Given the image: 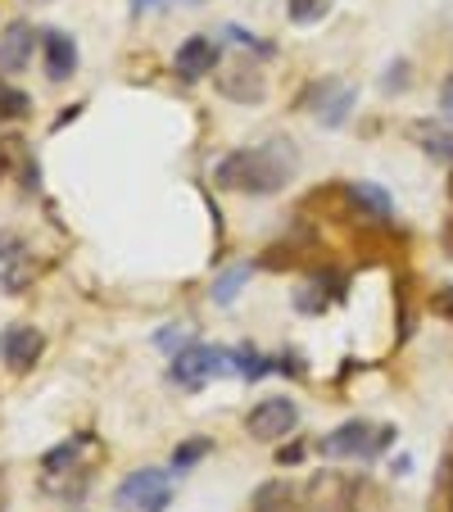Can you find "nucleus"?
<instances>
[{
	"label": "nucleus",
	"instance_id": "obj_1",
	"mask_svg": "<svg viewBox=\"0 0 453 512\" xmlns=\"http://www.w3.org/2000/svg\"><path fill=\"white\" fill-rule=\"evenodd\" d=\"M299 168V155L295 145L286 136H272L263 145H245V150H232V155H222L213 164V186L218 191H241V195H268L286 191V182L295 177Z\"/></svg>",
	"mask_w": 453,
	"mask_h": 512
},
{
	"label": "nucleus",
	"instance_id": "obj_2",
	"mask_svg": "<svg viewBox=\"0 0 453 512\" xmlns=\"http://www.w3.org/2000/svg\"><path fill=\"white\" fill-rule=\"evenodd\" d=\"M381 490L367 476H340V472H322L309 481L304 494V512H381Z\"/></svg>",
	"mask_w": 453,
	"mask_h": 512
},
{
	"label": "nucleus",
	"instance_id": "obj_3",
	"mask_svg": "<svg viewBox=\"0 0 453 512\" xmlns=\"http://www.w3.org/2000/svg\"><path fill=\"white\" fill-rule=\"evenodd\" d=\"M395 445V426L386 422H363V417H354V422L336 426L331 435H322L318 449L327 458H354V463H372L376 454H386V449Z\"/></svg>",
	"mask_w": 453,
	"mask_h": 512
},
{
	"label": "nucleus",
	"instance_id": "obj_4",
	"mask_svg": "<svg viewBox=\"0 0 453 512\" xmlns=\"http://www.w3.org/2000/svg\"><path fill=\"white\" fill-rule=\"evenodd\" d=\"M118 508L123 512H168L173 508V476L159 467H136L123 485H118Z\"/></svg>",
	"mask_w": 453,
	"mask_h": 512
},
{
	"label": "nucleus",
	"instance_id": "obj_5",
	"mask_svg": "<svg viewBox=\"0 0 453 512\" xmlns=\"http://www.w3.org/2000/svg\"><path fill=\"white\" fill-rule=\"evenodd\" d=\"M173 381L186 390H200L209 377H222V372H236L232 368V354L227 349H213V345H200V340H191V345H182L173 354Z\"/></svg>",
	"mask_w": 453,
	"mask_h": 512
},
{
	"label": "nucleus",
	"instance_id": "obj_6",
	"mask_svg": "<svg viewBox=\"0 0 453 512\" xmlns=\"http://www.w3.org/2000/svg\"><path fill=\"white\" fill-rule=\"evenodd\" d=\"M295 426H299V404H295V399H286V395L263 399V404H254L250 417H245V431H250L254 440H263V445L286 440Z\"/></svg>",
	"mask_w": 453,
	"mask_h": 512
},
{
	"label": "nucleus",
	"instance_id": "obj_7",
	"mask_svg": "<svg viewBox=\"0 0 453 512\" xmlns=\"http://www.w3.org/2000/svg\"><path fill=\"white\" fill-rule=\"evenodd\" d=\"M354 100H358V91L349 87V82L327 78L309 91V114L318 118L322 127H345L349 114H354Z\"/></svg>",
	"mask_w": 453,
	"mask_h": 512
},
{
	"label": "nucleus",
	"instance_id": "obj_8",
	"mask_svg": "<svg viewBox=\"0 0 453 512\" xmlns=\"http://www.w3.org/2000/svg\"><path fill=\"white\" fill-rule=\"evenodd\" d=\"M32 277H37L32 250L14 232H0V290L5 295H23L32 286Z\"/></svg>",
	"mask_w": 453,
	"mask_h": 512
},
{
	"label": "nucleus",
	"instance_id": "obj_9",
	"mask_svg": "<svg viewBox=\"0 0 453 512\" xmlns=\"http://www.w3.org/2000/svg\"><path fill=\"white\" fill-rule=\"evenodd\" d=\"M218 96L236 100V105H259V100H268V78H263L250 59H241V64H227L218 73Z\"/></svg>",
	"mask_w": 453,
	"mask_h": 512
},
{
	"label": "nucleus",
	"instance_id": "obj_10",
	"mask_svg": "<svg viewBox=\"0 0 453 512\" xmlns=\"http://www.w3.org/2000/svg\"><path fill=\"white\" fill-rule=\"evenodd\" d=\"M218 59H222V46L200 32V37L182 41V50L173 55V73L182 82H200V78H209L213 68H218Z\"/></svg>",
	"mask_w": 453,
	"mask_h": 512
},
{
	"label": "nucleus",
	"instance_id": "obj_11",
	"mask_svg": "<svg viewBox=\"0 0 453 512\" xmlns=\"http://www.w3.org/2000/svg\"><path fill=\"white\" fill-rule=\"evenodd\" d=\"M41 349H46V336L37 327H10L0 336V358L10 363V372H32Z\"/></svg>",
	"mask_w": 453,
	"mask_h": 512
},
{
	"label": "nucleus",
	"instance_id": "obj_12",
	"mask_svg": "<svg viewBox=\"0 0 453 512\" xmlns=\"http://www.w3.org/2000/svg\"><path fill=\"white\" fill-rule=\"evenodd\" d=\"M41 59H46V78L50 82H68L78 73V46L73 37L59 28H46L41 32Z\"/></svg>",
	"mask_w": 453,
	"mask_h": 512
},
{
	"label": "nucleus",
	"instance_id": "obj_13",
	"mask_svg": "<svg viewBox=\"0 0 453 512\" xmlns=\"http://www.w3.org/2000/svg\"><path fill=\"white\" fill-rule=\"evenodd\" d=\"M32 46H37V32H32L23 19H14L10 28L0 32V68H5V73H19V68L32 59Z\"/></svg>",
	"mask_w": 453,
	"mask_h": 512
},
{
	"label": "nucleus",
	"instance_id": "obj_14",
	"mask_svg": "<svg viewBox=\"0 0 453 512\" xmlns=\"http://www.w3.org/2000/svg\"><path fill=\"white\" fill-rule=\"evenodd\" d=\"M82 449H91V435H78V440H64L55 445L46 458H41V472H46V485H55L59 476H73L82 467Z\"/></svg>",
	"mask_w": 453,
	"mask_h": 512
},
{
	"label": "nucleus",
	"instance_id": "obj_15",
	"mask_svg": "<svg viewBox=\"0 0 453 512\" xmlns=\"http://www.w3.org/2000/svg\"><path fill=\"white\" fill-rule=\"evenodd\" d=\"M250 512H304V508H299V494L286 481H268L254 490Z\"/></svg>",
	"mask_w": 453,
	"mask_h": 512
},
{
	"label": "nucleus",
	"instance_id": "obj_16",
	"mask_svg": "<svg viewBox=\"0 0 453 512\" xmlns=\"http://www.w3.org/2000/svg\"><path fill=\"white\" fill-rule=\"evenodd\" d=\"M349 195H354V204L367 218H376V223H390V218H395V204H390V195L376 182H349Z\"/></svg>",
	"mask_w": 453,
	"mask_h": 512
},
{
	"label": "nucleus",
	"instance_id": "obj_17",
	"mask_svg": "<svg viewBox=\"0 0 453 512\" xmlns=\"http://www.w3.org/2000/svg\"><path fill=\"white\" fill-rule=\"evenodd\" d=\"M413 141L422 145L431 159L453 164V132H444V127H435V123H413Z\"/></svg>",
	"mask_w": 453,
	"mask_h": 512
},
{
	"label": "nucleus",
	"instance_id": "obj_18",
	"mask_svg": "<svg viewBox=\"0 0 453 512\" xmlns=\"http://www.w3.org/2000/svg\"><path fill=\"white\" fill-rule=\"evenodd\" d=\"M426 512H453V454H444L440 463H435V481H431Z\"/></svg>",
	"mask_w": 453,
	"mask_h": 512
},
{
	"label": "nucleus",
	"instance_id": "obj_19",
	"mask_svg": "<svg viewBox=\"0 0 453 512\" xmlns=\"http://www.w3.org/2000/svg\"><path fill=\"white\" fill-rule=\"evenodd\" d=\"M327 10H331V0H286V19L299 23V28L327 19Z\"/></svg>",
	"mask_w": 453,
	"mask_h": 512
},
{
	"label": "nucleus",
	"instance_id": "obj_20",
	"mask_svg": "<svg viewBox=\"0 0 453 512\" xmlns=\"http://www.w3.org/2000/svg\"><path fill=\"white\" fill-rule=\"evenodd\" d=\"M232 358H236L232 368L241 372L245 381H259V377H268V372H272V368H268V358H263V354H259V349H254V345H241V349H236Z\"/></svg>",
	"mask_w": 453,
	"mask_h": 512
},
{
	"label": "nucleus",
	"instance_id": "obj_21",
	"mask_svg": "<svg viewBox=\"0 0 453 512\" xmlns=\"http://www.w3.org/2000/svg\"><path fill=\"white\" fill-rule=\"evenodd\" d=\"M245 277H250V268H232L227 277L213 281V304H232V300H236V290L245 286Z\"/></svg>",
	"mask_w": 453,
	"mask_h": 512
},
{
	"label": "nucleus",
	"instance_id": "obj_22",
	"mask_svg": "<svg viewBox=\"0 0 453 512\" xmlns=\"http://www.w3.org/2000/svg\"><path fill=\"white\" fill-rule=\"evenodd\" d=\"M32 109V100L23 96L19 87H10V82H0V118H23Z\"/></svg>",
	"mask_w": 453,
	"mask_h": 512
},
{
	"label": "nucleus",
	"instance_id": "obj_23",
	"mask_svg": "<svg viewBox=\"0 0 453 512\" xmlns=\"http://www.w3.org/2000/svg\"><path fill=\"white\" fill-rule=\"evenodd\" d=\"M209 454V440H191V445H177V454H173V472H191L200 458Z\"/></svg>",
	"mask_w": 453,
	"mask_h": 512
},
{
	"label": "nucleus",
	"instance_id": "obj_24",
	"mask_svg": "<svg viewBox=\"0 0 453 512\" xmlns=\"http://www.w3.org/2000/svg\"><path fill=\"white\" fill-rule=\"evenodd\" d=\"M381 87H386V91H399V87H408V64H404V59L386 68V78H381Z\"/></svg>",
	"mask_w": 453,
	"mask_h": 512
},
{
	"label": "nucleus",
	"instance_id": "obj_25",
	"mask_svg": "<svg viewBox=\"0 0 453 512\" xmlns=\"http://www.w3.org/2000/svg\"><path fill=\"white\" fill-rule=\"evenodd\" d=\"M440 109L453 118V73H449V78H444V87H440Z\"/></svg>",
	"mask_w": 453,
	"mask_h": 512
},
{
	"label": "nucleus",
	"instance_id": "obj_26",
	"mask_svg": "<svg viewBox=\"0 0 453 512\" xmlns=\"http://www.w3.org/2000/svg\"><path fill=\"white\" fill-rule=\"evenodd\" d=\"M150 10H168V0H132V14H150Z\"/></svg>",
	"mask_w": 453,
	"mask_h": 512
},
{
	"label": "nucleus",
	"instance_id": "obj_27",
	"mask_svg": "<svg viewBox=\"0 0 453 512\" xmlns=\"http://www.w3.org/2000/svg\"><path fill=\"white\" fill-rule=\"evenodd\" d=\"M435 309H440V313H449V318H453V295H449V290H444L440 300H435Z\"/></svg>",
	"mask_w": 453,
	"mask_h": 512
},
{
	"label": "nucleus",
	"instance_id": "obj_28",
	"mask_svg": "<svg viewBox=\"0 0 453 512\" xmlns=\"http://www.w3.org/2000/svg\"><path fill=\"white\" fill-rule=\"evenodd\" d=\"M0 512H5V476H0Z\"/></svg>",
	"mask_w": 453,
	"mask_h": 512
},
{
	"label": "nucleus",
	"instance_id": "obj_29",
	"mask_svg": "<svg viewBox=\"0 0 453 512\" xmlns=\"http://www.w3.org/2000/svg\"><path fill=\"white\" fill-rule=\"evenodd\" d=\"M449 195H453V182H449Z\"/></svg>",
	"mask_w": 453,
	"mask_h": 512
},
{
	"label": "nucleus",
	"instance_id": "obj_30",
	"mask_svg": "<svg viewBox=\"0 0 453 512\" xmlns=\"http://www.w3.org/2000/svg\"><path fill=\"white\" fill-rule=\"evenodd\" d=\"M37 5H41V0H37Z\"/></svg>",
	"mask_w": 453,
	"mask_h": 512
}]
</instances>
